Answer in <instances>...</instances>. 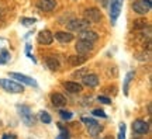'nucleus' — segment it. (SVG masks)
<instances>
[{
    "label": "nucleus",
    "mask_w": 152,
    "mask_h": 139,
    "mask_svg": "<svg viewBox=\"0 0 152 139\" xmlns=\"http://www.w3.org/2000/svg\"><path fill=\"white\" fill-rule=\"evenodd\" d=\"M83 16H85V20L89 23H99L102 21V18H103L102 10L97 9V7H89V9H86L85 13H83Z\"/></svg>",
    "instance_id": "1"
},
{
    "label": "nucleus",
    "mask_w": 152,
    "mask_h": 139,
    "mask_svg": "<svg viewBox=\"0 0 152 139\" xmlns=\"http://www.w3.org/2000/svg\"><path fill=\"white\" fill-rule=\"evenodd\" d=\"M0 86H1L6 91H9V93H23V91H24L23 84L16 83V82L10 80V79H1V80H0Z\"/></svg>",
    "instance_id": "2"
},
{
    "label": "nucleus",
    "mask_w": 152,
    "mask_h": 139,
    "mask_svg": "<svg viewBox=\"0 0 152 139\" xmlns=\"http://www.w3.org/2000/svg\"><path fill=\"white\" fill-rule=\"evenodd\" d=\"M17 110H18V114L21 117L23 122L26 124V125H33L35 119H34L33 112H31L28 106H17Z\"/></svg>",
    "instance_id": "3"
},
{
    "label": "nucleus",
    "mask_w": 152,
    "mask_h": 139,
    "mask_svg": "<svg viewBox=\"0 0 152 139\" xmlns=\"http://www.w3.org/2000/svg\"><path fill=\"white\" fill-rule=\"evenodd\" d=\"M89 24L90 23L86 21V20H80V18H75V20H72V21L68 23V30L69 31H75V32H80L83 30H87L89 28Z\"/></svg>",
    "instance_id": "4"
},
{
    "label": "nucleus",
    "mask_w": 152,
    "mask_h": 139,
    "mask_svg": "<svg viewBox=\"0 0 152 139\" xmlns=\"http://www.w3.org/2000/svg\"><path fill=\"white\" fill-rule=\"evenodd\" d=\"M121 1L120 0H111L110 3V20H111V24H115L117 18H118L120 13H121Z\"/></svg>",
    "instance_id": "5"
},
{
    "label": "nucleus",
    "mask_w": 152,
    "mask_h": 139,
    "mask_svg": "<svg viewBox=\"0 0 152 139\" xmlns=\"http://www.w3.org/2000/svg\"><path fill=\"white\" fill-rule=\"evenodd\" d=\"M132 131L137 135H145L149 131V124L147 121H144V119H135L132 122Z\"/></svg>",
    "instance_id": "6"
},
{
    "label": "nucleus",
    "mask_w": 152,
    "mask_h": 139,
    "mask_svg": "<svg viewBox=\"0 0 152 139\" xmlns=\"http://www.w3.org/2000/svg\"><path fill=\"white\" fill-rule=\"evenodd\" d=\"M76 52L79 55H86L89 52L93 51V42H89V41H83V39H79L77 44L75 45Z\"/></svg>",
    "instance_id": "7"
},
{
    "label": "nucleus",
    "mask_w": 152,
    "mask_h": 139,
    "mask_svg": "<svg viewBox=\"0 0 152 139\" xmlns=\"http://www.w3.org/2000/svg\"><path fill=\"white\" fill-rule=\"evenodd\" d=\"M10 77H14L16 80L21 82L24 84H28V86H33V87H38V83L34 80L33 77H30L27 75H23V73H17V72H11L10 73Z\"/></svg>",
    "instance_id": "8"
},
{
    "label": "nucleus",
    "mask_w": 152,
    "mask_h": 139,
    "mask_svg": "<svg viewBox=\"0 0 152 139\" xmlns=\"http://www.w3.org/2000/svg\"><path fill=\"white\" fill-rule=\"evenodd\" d=\"M37 41L41 45H51L52 41H54V35H52V32L49 30H42V31L38 32Z\"/></svg>",
    "instance_id": "9"
},
{
    "label": "nucleus",
    "mask_w": 152,
    "mask_h": 139,
    "mask_svg": "<svg viewBox=\"0 0 152 139\" xmlns=\"http://www.w3.org/2000/svg\"><path fill=\"white\" fill-rule=\"evenodd\" d=\"M79 39H83V41H89V42H94V41H97L99 39V35L97 32L92 31V30H83V31H80V34H79Z\"/></svg>",
    "instance_id": "10"
},
{
    "label": "nucleus",
    "mask_w": 152,
    "mask_h": 139,
    "mask_svg": "<svg viewBox=\"0 0 152 139\" xmlns=\"http://www.w3.org/2000/svg\"><path fill=\"white\" fill-rule=\"evenodd\" d=\"M82 83L87 87H96V86H99V76L94 75V73L85 75L82 77Z\"/></svg>",
    "instance_id": "11"
},
{
    "label": "nucleus",
    "mask_w": 152,
    "mask_h": 139,
    "mask_svg": "<svg viewBox=\"0 0 152 139\" xmlns=\"http://www.w3.org/2000/svg\"><path fill=\"white\" fill-rule=\"evenodd\" d=\"M37 7L42 11H52L56 7V0H39Z\"/></svg>",
    "instance_id": "12"
},
{
    "label": "nucleus",
    "mask_w": 152,
    "mask_h": 139,
    "mask_svg": "<svg viewBox=\"0 0 152 139\" xmlns=\"http://www.w3.org/2000/svg\"><path fill=\"white\" fill-rule=\"evenodd\" d=\"M51 101L55 107H65L66 106V98L65 96H62L61 93H54L51 94Z\"/></svg>",
    "instance_id": "13"
},
{
    "label": "nucleus",
    "mask_w": 152,
    "mask_h": 139,
    "mask_svg": "<svg viewBox=\"0 0 152 139\" xmlns=\"http://www.w3.org/2000/svg\"><path fill=\"white\" fill-rule=\"evenodd\" d=\"M55 39H56V41H59L61 44H68V42H71L72 39H73V35H72L71 32L58 31L56 34H55Z\"/></svg>",
    "instance_id": "14"
},
{
    "label": "nucleus",
    "mask_w": 152,
    "mask_h": 139,
    "mask_svg": "<svg viewBox=\"0 0 152 139\" xmlns=\"http://www.w3.org/2000/svg\"><path fill=\"white\" fill-rule=\"evenodd\" d=\"M66 62L71 65V66H80V65H83L86 62V58L80 56V55H71V56H68Z\"/></svg>",
    "instance_id": "15"
},
{
    "label": "nucleus",
    "mask_w": 152,
    "mask_h": 139,
    "mask_svg": "<svg viewBox=\"0 0 152 139\" xmlns=\"http://www.w3.org/2000/svg\"><path fill=\"white\" fill-rule=\"evenodd\" d=\"M132 10L135 11L137 14H147L148 11H149V9L142 3L141 0H137V1L132 3Z\"/></svg>",
    "instance_id": "16"
},
{
    "label": "nucleus",
    "mask_w": 152,
    "mask_h": 139,
    "mask_svg": "<svg viewBox=\"0 0 152 139\" xmlns=\"http://www.w3.org/2000/svg\"><path fill=\"white\" fill-rule=\"evenodd\" d=\"M64 87L66 89V91L69 93H80L82 91V84L76 83V82H65Z\"/></svg>",
    "instance_id": "17"
},
{
    "label": "nucleus",
    "mask_w": 152,
    "mask_h": 139,
    "mask_svg": "<svg viewBox=\"0 0 152 139\" xmlns=\"http://www.w3.org/2000/svg\"><path fill=\"white\" fill-rule=\"evenodd\" d=\"M45 63H47V66H48L49 70H52V72H55V70H59V60L56 58H54V56H51V58H47V60H45Z\"/></svg>",
    "instance_id": "18"
},
{
    "label": "nucleus",
    "mask_w": 152,
    "mask_h": 139,
    "mask_svg": "<svg viewBox=\"0 0 152 139\" xmlns=\"http://www.w3.org/2000/svg\"><path fill=\"white\" fill-rule=\"evenodd\" d=\"M134 79V72H128L124 77V84H123V93L125 96H128V89H130V83Z\"/></svg>",
    "instance_id": "19"
},
{
    "label": "nucleus",
    "mask_w": 152,
    "mask_h": 139,
    "mask_svg": "<svg viewBox=\"0 0 152 139\" xmlns=\"http://www.w3.org/2000/svg\"><path fill=\"white\" fill-rule=\"evenodd\" d=\"M102 131H103V127H102V125H99L97 122L93 124V125H90V127H89V134L92 135V136H96V135L100 134Z\"/></svg>",
    "instance_id": "20"
},
{
    "label": "nucleus",
    "mask_w": 152,
    "mask_h": 139,
    "mask_svg": "<svg viewBox=\"0 0 152 139\" xmlns=\"http://www.w3.org/2000/svg\"><path fill=\"white\" fill-rule=\"evenodd\" d=\"M9 60H10L9 51L7 49H1V52H0V65H6Z\"/></svg>",
    "instance_id": "21"
},
{
    "label": "nucleus",
    "mask_w": 152,
    "mask_h": 139,
    "mask_svg": "<svg viewBox=\"0 0 152 139\" xmlns=\"http://www.w3.org/2000/svg\"><path fill=\"white\" fill-rule=\"evenodd\" d=\"M147 25H148L147 20H142V18H138V20L134 21V30H137V31H140V30H142V28H145Z\"/></svg>",
    "instance_id": "22"
},
{
    "label": "nucleus",
    "mask_w": 152,
    "mask_h": 139,
    "mask_svg": "<svg viewBox=\"0 0 152 139\" xmlns=\"http://www.w3.org/2000/svg\"><path fill=\"white\" fill-rule=\"evenodd\" d=\"M39 119H41V122H44V124H51L52 122V118H51V115H49L47 111L39 112Z\"/></svg>",
    "instance_id": "23"
},
{
    "label": "nucleus",
    "mask_w": 152,
    "mask_h": 139,
    "mask_svg": "<svg viewBox=\"0 0 152 139\" xmlns=\"http://www.w3.org/2000/svg\"><path fill=\"white\" fill-rule=\"evenodd\" d=\"M20 21H21V24L23 25H34V24H35V21H37V20H35V18H31V17H21V20H20Z\"/></svg>",
    "instance_id": "24"
},
{
    "label": "nucleus",
    "mask_w": 152,
    "mask_h": 139,
    "mask_svg": "<svg viewBox=\"0 0 152 139\" xmlns=\"http://www.w3.org/2000/svg\"><path fill=\"white\" fill-rule=\"evenodd\" d=\"M58 127H59V129H61V134L58 135V136H56L55 139H69V132H68V131H66V129L64 128L61 124L58 125Z\"/></svg>",
    "instance_id": "25"
},
{
    "label": "nucleus",
    "mask_w": 152,
    "mask_h": 139,
    "mask_svg": "<svg viewBox=\"0 0 152 139\" xmlns=\"http://www.w3.org/2000/svg\"><path fill=\"white\" fill-rule=\"evenodd\" d=\"M59 115H61V118H62V119H71V118L73 117V114H72L71 111H66V110H61Z\"/></svg>",
    "instance_id": "26"
},
{
    "label": "nucleus",
    "mask_w": 152,
    "mask_h": 139,
    "mask_svg": "<svg viewBox=\"0 0 152 139\" xmlns=\"http://www.w3.org/2000/svg\"><path fill=\"white\" fill-rule=\"evenodd\" d=\"M125 129H127L125 124L121 122L120 124V132H118V138L117 139H125Z\"/></svg>",
    "instance_id": "27"
},
{
    "label": "nucleus",
    "mask_w": 152,
    "mask_h": 139,
    "mask_svg": "<svg viewBox=\"0 0 152 139\" xmlns=\"http://www.w3.org/2000/svg\"><path fill=\"white\" fill-rule=\"evenodd\" d=\"M93 115H96V117H102V118H107V114L103 111V110H100V108H96V110H93L92 111Z\"/></svg>",
    "instance_id": "28"
},
{
    "label": "nucleus",
    "mask_w": 152,
    "mask_h": 139,
    "mask_svg": "<svg viewBox=\"0 0 152 139\" xmlns=\"http://www.w3.org/2000/svg\"><path fill=\"white\" fill-rule=\"evenodd\" d=\"M82 122H83V124H86L87 127H90V125H93V124H96L97 121H96V119H93V118L83 117V118H82Z\"/></svg>",
    "instance_id": "29"
},
{
    "label": "nucleus",
    "mask_w": 152,
    "mask_h": 139,
    "mask_svg": "<svg viewBox=\"0 0 152 139\" xmlns=\"http://www.w3.org/2000/svg\"><path fill=\"white\" fill-rule=\"evenodd\" d=\"M97 100L100 103H103V104H107V106H110V104H111V98H109V97H106V96H99Z\"/></svg>",
    "instance_id": "30"
},
{
    "label": "nucleus",
    "mask_w": 152,
    "mask_h": 139,
    "mask_svg": "<svg viewBox=\"0 0 152 139\" xmlns=\"http://www.w3.org/2000/svg\"><path fill=\"white\" fill-rule=\"evenodd\" d=\"M26 54H27V56L30 59H33L34 62H35V58H34L33 55H31V47H30V44H27V45H26Z\"/></svg>",
    "instance_id": "31"
},
{
    "label": "nucleus",
    "mask_w": 152,
    "mask_h": 139,
    "mask_svg": "<svg viewBox=\"0 0 152 139\" xmlns=\"http://www.w3.org/2000/svg\"><path fill=\"white\" fill-rule=\"evenodd\" d=\"M1 139H17L16 135H10V134H4Z\"/></svg>",
    "instance_id": "32"
},
{
    "label": "nucleus",
    "mask_w": 152,
    "mask_h": 139,
    "mask_svg": "<svg viewBox=\"0 0 152 139\" xmlns=\"http://www.w3.org/2000/svg\"><path fill=\"white\" fill-rule=\"evenodd\" d=\"M142 3H144V4L147 6L148 9H149V10H151V7H152V3H151V0H141Z\"/></svg>",
    "instance_id": "33"
},
{
    "label": "nucleus",
    "mask_w": 152,
    "mask_h": 139,
    "mask_svg": "<svg viewBox=\"0 0 152 139\" xmlns=\"http://www.w3.org/2000/svg\"><path fill=\"white\" fill-rule=\"evenodd\" d=\"M85 73H86V70H85V69H83V70H77L73 76H82V77H83V76H85Z\"/></svg>",
    "instance_id": "34"
},
{
    "label": "nucleus",
    "mask_w": 152,
    "mask_h": 139,
    "mask_svg": "<svg viewBox=\"0 0 152 139\" xmlns=\"http://www.w3.org/2000/svg\"><path fill=\"white\" fill-rule=\"evenodd\" d=\"M3 16H4V10H3V7L0 6V18H3Z\"/></svg>",
    "instance_id": "35"
},
{
    "label": "nucleus",
    "mask_w": 152,
    "mask_h": 139,
    "mask_svg": "<svg viewBox=\"0 0 152 139\" xmlns=\"http://www.w3.org/2000/svg\"><path fill=\"white\" fill-rule=\"evenodd\" d=\"M99 3H102V6H107V0H97Z\"/></svg>",
    "instance_id": "36"
},
{
    "label": "nucleus",
    "mask_w": 152,
    "mask_h": 139,
    "mask_svg": "<svg viewBox=\"0 0 152 139\" xmlns=\"http://www.w3.org/2000/svg\"><path fill=\"white\" fill-rule=\"evenodd\" d=\"M103 139H113V136H104Z\"/></svg>",
    "instance_id": "37"
},
{
    "label": "nucleus",
    "mask_w": 152,
    "mask_h": 139,
    "mask_svg": "<svg viewBox=\"0 0 152 139\" xmlns=\"http://www.w3.org/2000/svg\"><path fill=\"white\" fill-rule=\"evenodd\" d=\"M120 1H123V0H120Z\"/></svg>",
    "instance_id": "38"
},
{
    "label": "nucleus",
    "mask_w": 152,
    "mask_h": 139,
    "mask_svg": "<svg viewBox=\"0 0 152 139\" xmlns=\"http://www.w3.org/2000/svg\"><path fill=\"white\" fill-rule=\"evenodd\" d=\"M132 139H134V138H132ZM135 139H137V138H135Z\"/></svg>",
    "instance_id": "39"
}]
</instances>
